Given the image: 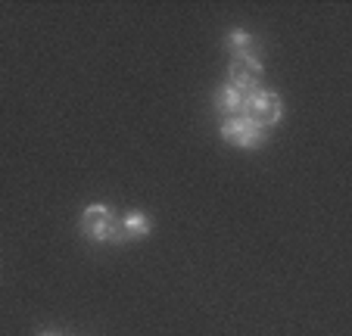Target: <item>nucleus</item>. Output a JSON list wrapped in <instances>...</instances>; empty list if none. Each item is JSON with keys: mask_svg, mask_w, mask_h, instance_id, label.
Wrapping results in <instances>:
<instances>
[{"mask_svg": "<svg viewBox=\"0 0 352 336\" xmlns=\"http://www.w3.org/2000/svg\"><path fill=\"white\" fill-rule=\"evenodd\" d=\"M81 231H85L87 240H94V243H125V231H122V221L113 215V209L103 203H94L85 209V215H81Z\"/></svg>", "mask_w": 352, "mask_h": 336, "instance_id": "f257e3e1", "label": "nucleus"}, {"mask_svg": "<svg viewBox=\"0 0 352 336\" xmlns=\"http://www.w3.org/2000/svg\"><path fill=\"white\" fill-rule=\"evenodd\" d=\"M243 119H250L256 128H272L278 125L280 119H284V100L278 97L274 91H265V87H259V91L246 93L243 100V112H240Z\"/></svg>", "mask_w": 352, "mask_h": 336, "instance_id": "f03ea898", "label": "nucleus"}, {"mask_svg": "<svg viewBox=\"0 0 352 336\" xmlns=\"http://www.w3.org/2000/svg\"><path fill=\"white\" fill-rule=\"evenodd\" d=\"M221 137L228 140L231 146H237V150H259V146H265V131L262 128H256L250 119H243V115H234V119H221Z\"/></svg>", "mask_w": 352, "mask_h": 336, "instance_id": "7ed1b4c3", "label": "nucleus"}, {"mask_svg": "<svg viewBox=\"0 0 352 336\" xmlns=\"http://www.w3.org/2000/svg\"><path fill=\"white\" fill-rule=\"evenodd\" d=\"M225 47H228V53H231V60L246 63V66L265 69L262 66V56H259V41L246 32V28H234V32H228Z\"/></svg>", "mask_w": 352, "mask_h": 336, "instance_id": "20e7f679", "label": "nucleus"}, {"mask_svg": "<svg viewBox=\"0 0 352 336\" xmlns=\"http://www.w3.org/2000/svg\"><path fill=\"white\" fill-rule=\"evenodd\" d=\"M262 72H265V69L246 66V63L231 60V66H228V85L237 87L240 93H253V91H259L262 87Z\"/></svg>", "mask_w": 352, "mask_h": 336, "instance_id": "39448f33", "label": "nucleus"}, {"mask_svg": "<svg viewBox=\"0 0 352 336\" xmlns=\"http://www.w3.org/2000/svg\"><path fill=\"white\" fill-rule=\"evenodd\" d=\"M243 100H246V93H240L237 87H231L225 81V85L215 91V109H219L225 119H234V115L243 112Z\"/></svg>", "mask_w": 352, "mask_h": 336, "instance_id": "423d86ee", "label": "nucleus"}, {"mask_svg": "<svg viewBox=\"0 0 352 336\" xmlns=\"http://www.w3.org/2000/svg\"><path fill=\"white\" fill-rule=\"evenodd\" d=\"M122 231H125V237L128 240H144L146 234L153 231V221L144 215V212H128L125 218H122Z\"/></svg>", "mask_w": 352, "mask_h": 336, "instance_id": "0eeeda50", "label": "nucleus"}, {"mask_svg": "<svg viewBox=\"0 0 352 336\" xmlns=\"http://www.w3.org/2000/svg\"><path fill=\"white\" fill-rule=\"evenodd\" d=\"M41 336H60V333H50V330H47V333H41Z\"/></svg>", "mask_w": 352, "mask_h": 336, "instance_id": "6e6552de", "label": "nucleus"}]
</instances>
